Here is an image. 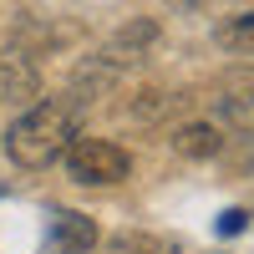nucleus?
<instances>
[{
    "label": "nucleus",
    "mask_w": 254,
    "mask_h": 254,
    "mask_svg": "<svg viewBox=\"0 0 254 254\" xmlns=\"http://www.w3.org/2000/svg\"><path fill=\"white\" fill-rule=\"evenodd\" d=\"M41 97V71L26 51H0V102H15V107H31Z\"/></svg>",
    "instance_id": "7ed1b4c3"
},
{
    "label": "nucleus",
    "mask_w": 254,
    "mask_h": 254,
    "mask_svg": "<svg viewBox=\"0 0 254 254\" xmlns=\"http://www.w3.org/2000/svg\"><path fill=\"white\" fill-rule=\"evenodd\" d=\"M61 158H66L71 183H81V188H112L132 173V158L107 137H71Z\"/></svg>",
    "instance_id": "f03ea898"
},
{
    "label": "nucleus",
    "mask_w": 254,
    "mask_h": 254,
    "mask_svg": "<svg viewBox=\"0 0 254 254\" xmlns=\"http://www.w3.org/2000/svg\"><path fill=\"white\" fill-rule=\"evenodd\" d=\"M112 254H168V249H163V239H147V234H117Z\"/></svg>",
    "instance_id": "6e6552de"
},
{
    "label": "nucleus",
    "mask_w": 254,
    "mask_h": 254,
    "mask_svg": "<svg viewBox=\"0 0 254 254\" xmlns=\"http://www.w3.org/2000/svg\"><path fill=\"white\" fill-rule=\"evenodd\" d=\"M219 46H229L234 56H254V10L224 20V26H219Z\"/></svg>",
    "instance_id": "0eeeda50"
},
{
    "label": "nucleus",
    "mask_w": 254,
    "mask_h": 254,
    "mask_svg": "<svg viewBox=\"0 0 254 254\" xmlns=\"http://www.w3.org/2000/svg\"><path fill=\"white\" fill-rule=\"evenodd\" d=\"M97 244V224L87 219V214H56V224H51V249L56 254H87Z\"/></svg>",
    "instance_id": "20e7f679"
},
{
    "label": "nucleus",
    "mask_w": 254,
    "mask_h": 254,
    "mask_svg": "<svg viewBox=\"0 0 254 254\" xmlns=\"http://www.w3.org/2000/svg\"><path fill=\"white\" fill-rule=\"evenodd\" d=\"M168 142H173L178 158H214L219 147H224V132H219L214 122H183Z\"/></svg>",
    "instance_id": "39448f33"
},
{
    "label": "nucleus",
    "mask_w": 254,
    "mask_h": 254,
    "mask_svg": "<svg viewBox=\"0 0 254 254\" xmlns=\"http://www.w3.org/2000/svg\"><path fill=\"white\" fill-rule=\"evenodd\" d=\"M71 137H76V102H66V97H41V102H31V107L10 122L5 153L20 168H51L61 153H66Z\"/></svg>",
    "instance_id": "f257e3e1"
},
{
    "label": "nucleus",
    "mask_w": 254,
    "mask_h": 254,
    "mask_svg": "<svg viewBox=\"0 0 254 254\" xmlns=\"http://www.w3.org/2000/svg\"><path fill=\"white\" fill-rule=\"evenodd\" d=\"M219 102H224L229 117H239V122L254 127V71H234V76L224 81V97Z\"/></svg>",
    "instance_id": "423d86ee"
},
{
    "label": "nucleus",
    "mask_w": 254,
    "mask_h": 254,
    "mask_svg": "<svg viewBox=\"0 0 254 254\" xmlns=\"http://www.w3.org/2000/svg\"><path fill=\"white\" fill-rule=\"evenodd\" d=\"M244 224H249V214H244V208H224V219H219V234H239Z\"/></svg>",
    "instance_id": "1a4fd4ad"
}]
</instances>
